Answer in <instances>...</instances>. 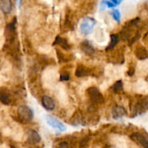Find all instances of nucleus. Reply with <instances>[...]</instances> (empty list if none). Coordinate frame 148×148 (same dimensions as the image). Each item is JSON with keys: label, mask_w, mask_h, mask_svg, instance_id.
Instances as JSON below:
<instances>
[{"label": "nucleus", "mask_w": 148, "mask_h": 148, "mask_svg": "<svg viewBox=\"0 0 148 148\" xmlns=\"http://www.w3.org/2000/svg\"><path fill=\"white\" fill-rule=\"evenodd\" d=\"M101 4L103 5V9H104V7H108V8H112V7H116L115 4H114L111 1H101Z\"/></svg>", "instance_id": "nucleus-20"}, {"label": "nucleus", "mask_w": 148, "mask_h": 148, "mask_svg": "<svg viewBox=\"0 0 148 148\" xmlns=\"http://www.w3.org/2000/svg\"><path fill=\"white\" fill-rule=\"evenodd\" d=\"M69 79V74L67 72H63L60 75V80L61 81H67Z\"/></svg>", "instance_id": "nucleus-21"}, {"label": "nucleus", "mask_w": 148, "mask_h": 148, "mask_svg": "<svg viewBox=\"0 0 148 148\" xmlns=\"http://www.w3.org/2000/svg\"><path fill=\"white\" fill-rule=\"evenodd\" d=\"M16 23H17V18L14 17L12 21L7 25L4 30V36L7 44H13L16 40Z\"/></svg>", "instance_id": "nucleus-1"}, {"label": "nucleus", "mask_w": 148, "mask_h": 148, "mask_svg": "<svg viewBox=\"0 0 148 148\" xmlns=\"http://www.w3.org/2000/svg\"><path fill=\"white\" fill-rule=\"evenodd\" d=\"M111 14H112V17L116 21L120 22L121 20V13H120L119 10H113L111 11Z\"/></svg>", "instance_id": "nucleus-18"}, {"label": "nucleus", "mask_w": 148, "mask_h": 148, "mask_svg": "<svg viewBox=\"0 0 148 148\" xmlns=\"http://www.w3.org/2000/svg\"><path fill=\"white\" fill-rule=\"evenodd\" d=\"M90 75V69H88L86 66L83 65H79L77 67L76 72H75V76L77 77H82L84 76H89Z\"/></svg>", "instance_id": "nucleus-13"}, {"label": "nucleus", "mask_w": 148, "mask_h": 148, "mask_svg": "<svg viewBox=\"0 0 148 148\" xmlns=\"http://www.w3.org/2000/svg\"><path fill=\"white\" fill-rule=\"evenodd\" d=\"M144 41L145 42V43H147V44L148 45V33H147V34H145V36Z\"/></svg>", "instance_id": "nucleus-24"}, {"label": "nucleus", "mask_w": 148, "mask_h": 148, "mask_svg": "<svg viewBox=\"0 0 148 148\" xmlns=\"http://www.w3.org/2000/svg\"><path fill=\"white\" fill-rule=\"evenodd\" d=\"M1 140H2V136H1V132H0V143H1Z\"/></svg>", "instance_id": "nucleus-26"}, {"label": "nucleus", "mask_w": 148, "mask_h": 148, "mask_svg": "<svg viewBox=\"0 0 148 148\" xmlns=\"http://www.w3.org/2000/svg\"><path fill=\"white\" fill-rule=\"evenodd\" d=\"M119 36L117 34H111V42H110L108 47L106 48V50H111V49H114V48L116 46L117 43H119Z\"/></svg>", "instance_id": "nucleus-16"}, {"label": "nucleus", "mask_w": 148, "mask_h": 148, "mask_svg": "<svg viewBox=\"0 0 148 148\" xmlns=\"http://www.w3.org/2000/svg\"><path fill=\"white\" fill-rule=\"evenodd\" d=\"M112 1V2L114 3V4H115L116 6H117V5H118V4H119L121 2V1H116V0H112V1Z\"/></svg>", "instance_id": "nucleus-25"}, {"label": "nucleus", "mask_w": 148, "mask_h": 148, "mask_svg": "<svg viewBox=\"0 0 148 148\" xmlns=\"http://www.w3.org/2000/svg\"><path fill=\"white\" fill-rule=\"evenodd\" d=\"M126 114H127V111H126L125 108L123 106H114L113 108L112 115L114 119H119L124 116Z\"/></svg>", "instance_id": "nucleus-10"}, {"label": "nucleus", "mask_w": 148, "mask_h": 148, "mask_svg": "<svg viewBox=\"0 0 148 148\" xmlns=\"http://www.w3.org/2000/svg\"><path fill=\"white\" fill-rule=\"evenodd\" d=\"M0 102L4 105L11 103V97L8 90L5 88H0Z\"/></svg>", "instance_id": "nucleus-12"}, {"label": "nucleus", "mask_w": 148, "mask_h": 148, "mask_svg": "<svg viewBox=\"0 0 148 148\" xmlns=\"http://www.w3.org/2000/svg\"><path fill=\"white\" fill-rule=\"evenodd\" d=\"M95 25V20L92 17H85L80 24V31L84 35L90 34L93 31Z\"/></svg>", "instance_id": "nucleus-4"}, {"label": "nucleus", "mask_w": 148, "mask_h": 148, "mask_svg": "<svg viewBox=\"0 0 148 148\" xmlns=\"http://www.w3.org/2000/svg\"><path fill=\"white\" fill-rule=\"evenodd\" d=\"M41 137L38 133L33 130H29L27 132V142L30 145L38 144L40 142Z\"/></svg>", "instance_id": "nucleus-7"}, {"label": "nucleus", "mask_w": 148, "mask_h": 148, "mask_svg": "<svg viewBox=\"0 0 148 148\" xmlns=\"http://www.w3.org/2000/svg\"><path fill=\"white\" fill-rule=\"evenodd\" d=\"M46 120L47 124H49V126H51V127H53V129L58 130L60 132L66 131V127H65L61 121H59V120L56 119L55 117L50 115H47L46 116Z\"/></svg>", "instance_id": "nucleus-6"}, {"label": "nucleus", "mask_w": 148, "mask_h": 148, "mask_svg": "<svg viewBox=\"0 0 148 148\" xmlns=\"http://www.w3.org/2000/svg\"><path fill=\"white\" fill-rule=\"evenodd\" d=\"M41 103L43 106L46 108L47 111H53L55 108L54 101H53L51 97L48 95H44L42 97Z\"/></svg>", "instance_id": "nucleus-11"}, {"label": "nucleus", "mask_w": 148, "mask_h": 148, "mask_svg": "<svg viewBox=\"0 0 148 148\" xmlns=\"http://www.w3.org/2000/svg\"><path fill=\"white\" fill-rule=\"evenodd\" d=\"M69 147V144L66 142H62L58 146V148H68Z\"/></svg>", "instance_id": "nucleus-23"}, {"label": "nucleus", "mask_w": 148, "mask_h": 148, "mask_svg": "<svg viewBox=\"0 0 148 148\" xmlns=\"http://www.w3.org/2000/svg\"><path fill=\"white\" fill-rule=\"evenodd\" d=\"M134 73H135V67L134 66H130L128 71H127V75L132 77L134 75Z\"/></svg>", "instance_id": "nucleus-22"}, {"label": "nucleus", "mask_w": 148, "mask_h": 148, "mask_svg": "<svg viewBox=\"0 0 148 148\" xmlns=\"http://www.w3.org/2000/svg\"><path fill=\"white\" fill-rule=\"evenodd\" d=\"M132 140L143 148H148V134L145 132H134L130 135Z\"/></svg>", "instance_id": "nucleus-3"}, {"label": "nucleus", "mask_w": 148, "mask_h": 148, "mask_svg": "<svg viewBox=\"0 0 148 148\" xmlns=\"http://www.w3.org/2000/svg\"><path fill=\"white\" fill-rule=\"evenodd\" d=\"M12 7V2L10 0H4L0 2V9L5 14H8L11 12Z\"/></svg>", "instance_id": "nucleus-14"}, {"label": "nucleus", "mask_w": 148, "mask_h": 148, "mask_svg": "<svg viewBox=\"0 0 148 148\" xmlns=\"http://www.w3.org/2000/svg\"><path fill=\"white\" fill-rule=\"evenodd\" d=\"M123 88H124V85L121 80L116 81L115 84L113 85V91L115 93H120L123 90Z\"/></svg>", "instance_id": "nucleus-17"}, {"label": "nucleus", "mask_w": 148, "mask_h": 148, "mask_svg": "<svg viewBox=\"0 0 148 148\" xmlns=\"http://www.w3.org/2000/svg\"><path fill=\"white\" fill-rule=\"evenodd\" d=\"M53 45H59V46H61V47H62L65 50H69L70 49V46H69V43H67V40L63 38H61L60 36H57L56 38Z\"/></svg>", "instance_id": "nucleus-15"}, {"label": "nucleus", "mask_w": 148, "mask_h": 148, "mask_svg": "<svg viewBox=\"0 0 148 148\" xmlns=\"http://www.w3.org/2000/svg\"><path fill=\"white\" fill-rule=\"evenodd\" d=\"M145 79H146V81H147V82H148V74H147V77H146V78H145Z\"/></svg>", "instance_id": "nucleus-27"}, {"label": "nucleus", "mask_w": 148, "mask_h": 148, "mask_svg": "<svg viewBox=\"0 0 148 148\" xmlns=\"http://www.w3.org/2000/svg\"><path fill=\"white\" fill-rule=\"evenodd\" d=\"M80 49L87 56H92L95 53V49L88 40H85L80 45Z\"/></svg>", "instance_id": "nucleus-9"}, {"label": "nucleus", "mask_w": 148, "mask_h": 148, "mask_svg": "<svg viewBox=\"0 0 148 148\" xmlns=\"http://www.w3.org/2000/svg\"><path fill=\"white\" fill-rule=\"evenodd\" d=\"M17 119L20 122L28 123L33 119V112L27 106L22 105L17 108Z\"/></svg>", "instance_id": "nucleus-2"}, {"label": "nucleus", "mask_w": 148, "mask_h": 148, "mask_svg": "<svg viewBox=\"0 0 148 148\" xmlns=\"http://www.w3.org/2000/svg\"><path fill=\"white\" fill-rule=\"evenodd\" d=\"M134 53L136 57L140 60H145L148 59V51L145 46L139 44L135 47Z\"/></svg>", "instance_id": "nucleus-8"}, {"label": "nucleus", "mask_w": 148, "mask_h": 148, "mask_svg": "<svg viewBox=\"0 0 148 148\" xmlns=\"http://www.w3.org/2000/svg\"><path fill=\"white\" fill-rule=\"evenodd\" d=\"M89 146V139L88 137L83 138L79 143V148H88Z\"/></svg>", "instance_id": "nucleus-19"}, {"label": "nucleus", "mask_w": 148, "mask_h": 148, "mask_svg": "<svg viewBox=\"0 0 148 148\" xmlns=\"http://www.w3.org/2000/svg\"><path fill=\"white\" fill-rule=\"evenodd\" d=\"M87 93L90 99L94 103H102L104 101V97L99 90L95 87H90L87 90Z\"/></svg>", "instance_id": "nucleus-5"}]
</instances>
